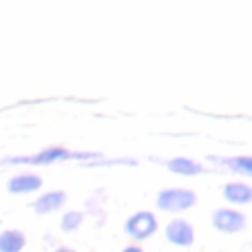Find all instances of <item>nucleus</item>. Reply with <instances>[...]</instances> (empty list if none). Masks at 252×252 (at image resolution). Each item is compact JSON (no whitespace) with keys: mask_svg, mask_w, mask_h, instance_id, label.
Segmentation results:
<instances>
[{"mask_svg":"<svg viewBox=\"0 0 252 252\" xmlns=\"http://www.w3.org/2000/svg\"><path fill=\"white\" fill-rule=\"evenodd\" d=\"M95 153H73L69 148L62 146H49L44 151L35 153V155H27V157H11L7 159L9 164H31V166H47V164H56V161H69V159H93L95 161Z\"/></svg>","mask_w":252,"mask_h":252,"instance_id":"f257e3e1","label":"nucleus"},{"mask_svg":"<svg viewBox=\"0 0 252 252\" xmlns=\"http://www.w3.org/2000/svg\"><path fill=\"white\" fill-rule=\"evenodd\" d=\"M197 204V195L190 188H166L157 192V208L164 213H184Z\"/></svg>","mask_w":252,"mask_h":252,"instance_id":"f03ea898","label":"nucleus"},{"mask_svg":"<svg viewBox=\"0 0 252 252\" xmlns=\"http://www.w3.org/2000/svg\"><path fill=\"white\" fill-rule=\"evenodd\" d=\"M124 232L135 241H144L157 232V217L148 210H137L124 221Z\"/></svg>","mask_w":252,"mask_h":252,"instance_id":"7ed1b4c3","label":"nucleus"},{"mask_svg":"<svg viewBox=\"0 0 252 252\" xmlns=\"http://www.w3.org/2000/svg\"><path fill=\"white\" fill-rule=\"evenodd\" d=\"M248 223L244 213L235 208H217L213 210V226L217 228L223 235H235V232H241Z\"/></svg>","mask_w":252,"mask_h":252,"instance_id":"20e7f679","label":"nucleus"},{"mask_svg":"<svg viewBox=\"0 0 252 252\" xmlns=\"http://www.w3.org/2000/svg\"><path fill=\"white\" fill-rule=\"evenodd\" d=\"M166 239L177 248H190L195 244V228L186 221V219L177 217L166 226Z\"/></svg>","mask_w":252,"mask_h":252,"instance_id":"39448f33","label":"nucleus"},{"mask_svg":"<svg viewBox=\"0 0 252 252\" xmlns=\"http://www.w3.org/2000/svg\"><path fill=\"white\" fill-rule=\"evenodd\" d=\"M42 188V179L33 173H22V175H13L7 182V190L13 195H27V192H35Z\"/></svg>","mask_w":252,"mask_h":252,"instance_id":"423d86ee","label":"nucleus"},{"mask_svg":"<svg viewBox=\"0 0 252 252\" xmlns=\"http://www.w3.org/2000/svg\"><path fill=\"white\" fill-rule=\"evenodd\" d=\"M64 204H66V192L64 190H51V192L40 195L38 199L31 204V208H33L38 215H51V213H56L58 208H62Z\"/></svg>","mask_w":252,"mask_h":252,"instance_id":"0eeeda50","label":"nucleus"},{"mask_svg":"<svg viewBox=\"0 0 252 252\" xmlns=\"http://www.w3.org/2000/svg\"><path fill=\"white\" fill-rule=\"evenodd\" d=\"M223 199L228 204H235V206H246L252 201V188L244 182H228L223 186Z\"/></svg>","mask_w":252,"mask_h":252,"instance_id":"6e6552de","label":"nucleus"},{"mask_svg":"<svg viewBox=\"0 0 252 252\" xmlns=\"http://www.w3.org/2000/svg\"><path fill=\"white\" fill-rule=\"evenodd\" d=\"M166 168L175 175H184V177H190V175H199L204 173V166L195 159H188V157H173V159L166 161Z\"/></svg>","mask_w":252,"mask_h":252,"instance_id":"1a4fd4ad","label":"nucleus"},{"mask_svg":"<svg viewBox=\"0 0 252 252\" xmlns=\"http://www.w3.org/2000/svg\"><path fill=\"white\" fill-rule=\"evenodd\" d=\"M27 246V237L20 230L0 232V252H22Z\"/></svg>","mask_w":252,"mask_h":252,"instance_id":"9d476101","label":"nucleus"},{"mask_svg":"<svg viewBox=\"0 0 252 252\" xmlns=\"http://www.w3.org/2000/svg\"><path fill=\"white\" fill-rule=\"evenodd\" d=\"M213 161L215 164L226 166V168H230L232 173L246 175V177L252 173V159L248 155H244V157H213Z\"/></svg>","mask_w":252,"mask_h":252,"instance_id":"9b49d317","label":"nucleus"},{"mask_svg":"<svg viewBox=\"0 0 252 252\" xmlns=\"http://www.w3.org/2000/svg\"><path fill=\"white\" fill-rule=\"evenodd\" d=\"M82 221H84V213H80V210H69V213L62 215L60 228L64 232H75L80 226H82Z\"/></svg>","mask_w":252,"mask_h":252,"instance_id":"f8f14e48","label":"nucleus"},{"mask_svg":"<svg viewBox=\"0 0 252 252\" xmlns=\"http://www.w3.org/2000/svg\"><path fill=\"white\" fill-rule=\"evenodd\" d=\"M122 252H144L142 248H137V246H128V248H124Z\"/></svg>","mask_w":252,"mask_h":252,"instance_id":"ddd939ff","label":"nucleus"},{"mask_svg":"<svg viewBox=\"0 0 252 252\" xmlns=\"http://www.w3.org/2000/svg\"><path fill=\"white\" fill-rule=\"evenodd\" d=\"M53 252H75V250H71V248H64V246H62V248H56Z\"/></svg>","mask_w":252,"mask_h":252,"instance_id":"4468645a","label":"nucleus"}]
</instances>
